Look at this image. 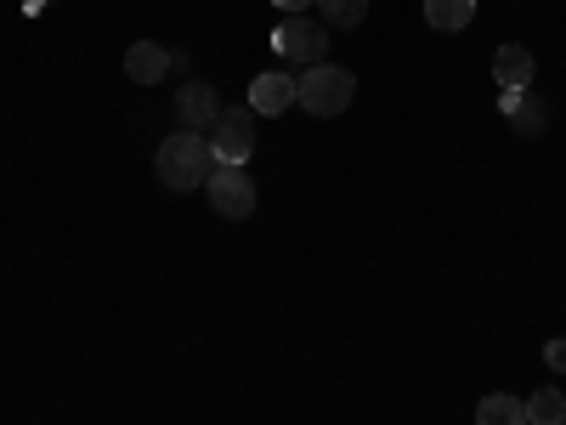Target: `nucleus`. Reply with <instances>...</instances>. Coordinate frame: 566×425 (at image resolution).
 I'll use <instances>...</instances> for the list:
<instances>
[{
	"label": "nucleus",
	"mask_w": 566,
	"mask_h": 425,
	"mask_svg": "<svg viewBox=\"0 0 566 425\" xmlns=\"http://www.w3.org/2000/svg\"><path fill=\"white\" fill-rule=\"evenodd\" d=\"M154 170H159V182L170 187V194H193V187H205L210 170H216L210 136H199V131H170V136L159 142V154H154Z\"/></svg>",
	"instance_id": "obj_1"
},
{
	"label": "nucleus",
	"mask_w": 566,
	"mask_h": 425,
	"mask_svg": "<svg viewBox=\"0 0 566 425\" xmlns=\"http://www.w3.org/2000/svg\"><path fill=\"white\" fill-rule=\"evenodd\" d=\"M352 97H357V74L340 69V63H317V69H306V74L295 80V108H306L312 120L346 114Z\"/></svg>",
	"instance_id": "obj_2"
},
{
	"label": "nucleus",
	"mask_w": 566,
	"mask_h": 425,
	"mask_svg": "<svg viewBox=\"0 0 566 425\" xmlns=\"http://www.w3.org/2000/svg\"><path fill=\"white\" fill-rule=\"evenodd\" d=\"M272 45H277V58H283V63H301V69L328 63V29H323V23H312L306 12L283 18V23L272 29Z\"/></svg>",
	"instance_id": "obj_3"
},
{
	"label": "nucleus",
	"mask_w": 566,
	"mask_h": 425,
	"mask_svg": "<svg viewBox=\"0 0 566 425\" xmlns=\"http://www.w3.org/2000/svg\"><path fill=\"white\" fill-rule=\"evenodd\" d=\"M205 199H210L216 216L244 221V216H255V182H250L244 165H216L210 182H205Z\"/></svg>",
	"instance_id": "obj_4"
},
{
	"label": "nucleus",
	"mask_w": 566,
	"mask_h": 425,
	"mask_svg": "<svg viewBox=\"0 0 566 425\" xmlns=\"http://www.w3.org/2000/svg\"><path fill=\"white\" fill-rule=\"evenodd\" d=\"M255 108H221V120L210 125V148H216V165H244L255 154Z\"/></svg>",
	"instance_id": "obj_5"
},
{
	"label": "nucleus",
	"mask_w": 566,
	"mask_h": 425,
	"mask_svg": "<svg viewBox=\"0 0 566 425\" xmlns=\"http://www.w3.org/2000/svg\"><path fill=\"white\" fill-rule=\"evenodd\" d=\"M176 120H181V131L210 136V125L221 120V97H216V85H210V80H187V85L176 91Z\"/></svg>",
	"instance_id": "obj_6"
},
{
	"label": "nucleus",
	"mask_w": 566,
	"mask_h": 425,
	"mask_svg": "<svg viewBox=\"0 0 566 425\" xmlns=\"http://www.w3.org/2000/svg\"><path fill=\"white\" fill-rule=\"evenodd\" d=\"M499 108H504V120H510L515 136H538L549 125V108H544V97H533V91H504Z\"/></svg>",
	"instance_id": "obj_7"
},
{
	"label": "nucleus",
	"mask_w": 566,
	"mask_h": 425,
	"mask_svg": "<svg viewBox=\"0 0 566 425\" xmlns=\"http://www.w3.org/2000/svg\"><path fill=\"white\" fill-rule=\"evenodd\" d=\"M170 74V52L165 45H154V40H136L130 52H125V80H136V85H154V80H165Z\"/></svg>",
	"instance_id": "obj_8"
},
{
	"label": "nucleus",
	"mask_w": 566,
	"mask_h": 425,
	"mask_svg": "<svg viewBox=\"0 0 566 425\" xmlns=\"http://www.w3.org/2000/svg\"><path fill=\"white\" fill-rule=\"evenodd\" d=\"M250 108L255 114H290L295 108V80L290 74H261L250 85Z\"/></svg>",
	"instance_id": "obj_9"
},
{
	"label": "nucleus",
	"mask_w": 566,
	"mask_h": 425,
	"mask_svg": "<svg viewBox=\"0 0 566 425\" xmlns=\"http://www.w3.org/2000/svg\"><path fill=\"white\" fill-rule=\"evenodd\" d=\"M493 80L504 85V91H527V80H533V52L527 45H499L493 52Z\"/></svg>",
	"instance_id": "obj_10"
},
{
	"label": "nucleus",
	"mask_w": 566,
	"mask_h": 425,
	"mask_svg": "<svg viewBox=\"0 0 566 425\" xmlns=\"http://www.w3.org/2000/svg\"><path fill=\"white\" fill-rule=\"evenodd\" d=\"M470 18H476V0H424V23L442 29V34L470 29Z\"/></svg>",
	"instance_id": "obj_11"
},
{
	"label": "nucleus",
	"mask_w": 566,
	"mask_h": 425,
	"mask_svg": "<svg viewBox=\"0 0 566 425\" xmlns=\"http://www.w3.org/2000/svg\"><path fill=\"white\" fill-rule=\"evenodd\" d=\"M476 425H527V403L510 392H488L476 403Z\"/></svg>",
	"instance_id": "obj_12"
},
{
	"label": "nucleus",
	"mask_w": 566,
	"mask_h": 425,
	"mask_svg": "<svg viewBox=\"0 0 566 425\" xmlns=\"http://www.w3.org/2000/svg\"><path fill=\"white\" fill-rule=\"evenodd\" d=\"M323 12V29H357L368 18V0H312Z\"/></svg>",
	"instance_id": "obj_13"
},
{
	"label": "nucleus",
	"mask_w": 566,
	"mask_h": 425,
	"mask_svg": "<svg viewBox=\"0 0 566 425\" xmlns=\"http://www.w3.org/2000/svg\"><path fill=\"white\" fill-rule=\"evenodd\" d=\"M560 419H566V397L555 386H544V392L527 397V425H560Z\"/></svg>",
	"instance_id": "obj_14"
},
{
	"label": "nucleus",
	"mask_w": 566,
	"mask_h": 425,
	"mask_svg": "<svg viewBox=\"0 0 566 425\" xmlns=\"http://www.w3.org/2000/svg\"><path fill=\"white\" fill-rule=\"evenodd\" d=\"M544 363H549L555 374H566V341H549V346H544Z\"/></svg>",
	"instance_id": "obj_15"
},
{
	"label": "nucleus",
	"mask_w": 566,
	"mask_h": 425,
	"mask_svg": "<svg viewBox=\"0 0 566 425\" xmlns=\"http://www.w3.org/2000/svg\"><path fill=\"white\" fill-rule=\"evenodd\" d=\"M272 7H277L283 18H295V12H306V7H312V0H272Z\"/></svg>",
	"instance_id": "obj_16"
},
{
	"label": "nucleus",
	"mask_w": 566,
	"mask_h": 425,
	"mask_svg": "<svg viewBox=\"0 0 566 425\" xmlns=\"http://www.w3.org/2000/svg\"><path fill=\"white\" fill-rule=\"evenodd\" d=\"M23 7H29V12H40V7H45V0H23Z\"/></svg>",
	"instance_id": "obj_17"
}]
</instances>
